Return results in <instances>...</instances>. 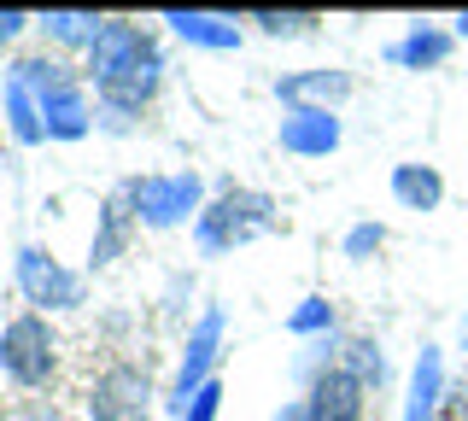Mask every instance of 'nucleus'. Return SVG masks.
I'll list each match as a JSON object with an SVG mask.
<instances>
[{
  "mask_svg": "<svg viewBox=\"0 0 468 421\" xmlns=\"http://www.w3.org/2000/svg\"><path fill=\"white\" fill-rule=\"evenodd\" d=\"M217 416H223V381H205L194 398H187L182 421H217Z\"/></svg>",
  "mask_w": 468,
  "mask_h": 421,
  "instance_id": "5701e85b",
  "label": "nucleus"
},
{
  "mask_svg": "<svg viewBox=\"0 0 468 421\" xmlns=\"http://www.w3.org/2000/svg\"><path fill=\"white\" fill-rule=\"evenodd\" d=\"M0 118H6V135L18 141V147H41V141H48L41 106H36V94H29L18 77H6V82H0Z\"/></svg>",
  "mask_w": 468,
  "mask_h": 421,
  "instance_id": "2eb2a0df",
  "label": "nucleus"
},
{
  "mask_svg": "<svg viewBox=\"0 0 468 421\" xmlns=\"http://www.w3.org/2000/svg\"><path fill=\"white\" fill-rule=\"evenodd\" d=\"M24 421H65V410H53V404H29Z\"/></svg>",
  "mask_w": 468,
  "mask_h": 421,
  "instance_id": "a878e982",
  "label": "nucleus"
},
{
  "mask_svg": "<svg viewBox=\"0 0 468 421\" xmlns=\"http://www.w3.org/2000/svg\"><path fill=\"white\" fill-rule=\"evenodd\" d=\"M29 24H36V18H29V12L6 6V12H0V47H12V41H18V36L29 30Z\"/></svg>",
  "mask_w": 468,
  "mask_h": 421,
  "instance_id": "b1692460",
  "label": "nucleus"
},
{
  "mask_svg": "<svg viewBox=\"0 0 468 421\" xmlns=\"http://www.w3.org/2000/svg\"><path fill=\"white\" fill-rule=\"evenodd\" d=\"M380 246H387V228H380V223H357V228L346 235V246H340V252L351 258V264H369V258L380 252Z\"/></svg>",
  "mask_w": 468,
  "mask_h": 421,
  "instance_id": "4be33fe9",
  "label": "nucleus"
},
{
  "mask_svg": "<svg viewBox=\"0 0 468 421\" xmlns=\"http://www.w3.org/2000/svg\"><path fill=\"white\" fill-rule=\"evenodd\" d=\"M439 392H445V357H439V345H421L416 363H410V386H404V421H433Z\"/></svg>",
  "mask_w": 468,
  "mask_h": 421,
  "instance_id": "4468645a",
  "label": "nucleus"
},
{
  "mask_svg": "<svg viewBox=\"0 0 468 421\" xmlns=\"http://www.w3.org/2000/svg\"><path fill=\"white\" fill-rule=\"evenodd\" d=\"M117 199H123V211H129L135 228L170 235V228H182V223H199L205 176L199 170H153V176H129Z\"/></svg>",
  "mask_w": 468,
  "mask_h": 421,
  "instance_id": "20e7f679",
  "label": "nucleus"
},
{
  "mask_svg": "<svg viewBox=\"0 0 468 421\" xmlns=\"http://www.w3.org/2000/svg\"><path fill=\"white\" fill-rule=\"evenodd\" d=\"M387 187L404 211H439L445 205V176H439L433 164H392Z\"/></svg>",
  "mask_w": 468,
  "mask_h": 421,
  "instance_id": "dca6fc26",
  "label": "nucleus"
},
{
  "mask_svg": "<svg viewBox=\"0 0 468 421\" xmlns=\"http://www.w3.org/2000/svg\"><path fill=\"white\" fill-rule=\"evenodd\" d=\"M275 228H282V205L263 187H217L194 223V246L199 258H234L240 246L275 235Z\"/></svg>",
  "mask_w": 468,
  "mask_h": 421,
  "instance_id": "7ed1b4c3",
  "label": "nucleus"
},
{
  "mask_svg": "<svg viewBox=\"0 0 468 421\" xmlns=\"http://www.w3.org/2000/svg\"><path fill=\"white\" fill-rule=\"evenodd\" d=\"M451 53H457V36L451 30H439V24H410V30L387 47V59L399 70H439Z\"/></svg>",
  "mask_w": 468,
  "mask_h": 421,
  "instance_id": "ddd939ff",
  "label": "nucleus"
},
{
  "mask_svg": "<svg viewBox=\"0 0 468 421\" xmlns=\"http://www.w3.org/2000/svg\"><path fill=\"white\" fill-rule=\"evenodd\" d=\"M153 374L141 363H112L88 386V421H153Z\"/></svg>",
  "mask_w": 468,
  "mask_h": 421,
  "instance_id": "6e6552de",
  "label": "nucleus"
},
{
  "mask_svg": "<svg viewBox=\"0 0 468 421\" xmlns=\"http://www.w3.org/2000/svg\"><path fill=\"white\" fill-rule=\"evenodd\" d=\"M100 24L106 18H94V12H70V6H58V12H41L36 18V30L53 41V47H94V36H100Z\"/></svg>",
  "mask_w": 468,
  "mask_h": 421,
  "instance_id": "a211bd4d",
  "label": "nucleus"
},
{
  "mask_svg": "<svg viewBox=\"0 0 468 421\" xmlns=\"http://www.w3.org/2000/svg\"><path fill=\"white\" fill-rule=\"evenodd\" d=\"M457 345H463V352H468V310L457 316Z\"/></svg>",
  "mask_w": 468,
  "mask_h": 421,
  "instance_id": "bb28decb",
  "label": "nucleus"
},
{
  "mask_svg": "<svg viewBox=\"0 0 468 421\" xmlns=\"http://www.w3.org/2000/svg\"><path fill=\"white\" fill-rule=\"evenodd\" d=\"M6 77H18L29 94H36L41 106V123H48V141H88L94 135V100H88V77L82 70H70L65 59H48V53H29L6 70Z\"/></svg>",
  "mask_w": 468,
  "mask_h": 421,
  "instance_id": "f03ea898",
  "label": "nucleus"
},
{
  "mask_svg": "<svg viewBox=\"0 0 468 421\" xmlns=\"http://www.w3.org/2000/svg\"><path fill=\"white\" fill-rule=\"evenodd\" d=\"M363 404H369V386H363L346 363L322 369L316 381H311V392H304V410H311V421H363Z\"/></svg>",
  "mask_w": 468,
  "mask_h": 421,
  "instance_id": "9d476101",
  "label": "nucleus"
},
{
  "mask_svg": "<svg viewBox=\"0 0 468 421\" xmlns=\"http://www.w3.org/2000/svg\"><path fill=\"white\" fill-rule=\"evenodd\" d=\"M340 363H346L351 374H357L363 386H387V352H380L375 340H346Z\"/></svg>",
  "mask_w": 468,
  "mask_h": 421,
  "instance_id": "aec40b11",
  "label": "nucleus"
},
{
  "mask_svg": "<svg viewBox=\"0 0 468 421\" xmlns=\"http://www.w3.org/2000/svg\"><path fill=\"white\" fill-rule=\"evenodd\" d=\"M223 333H229V316H223V304H205L199 310V322L187 328V345H182V363H176V381L165 392V410L182 421L187 410V398L205 386V381H217V357H223Z\"/></svg>",
  "mask_w": 468,
  "mask_h": 421,
  "instance_id": "0eeeda50",
  "label": "nucleus"
},
{
  "mask_svg": "<svg viewBox=\"0 0 468 421\" xmlns=\"http://www.w3.org/2000/svg\"><path fill=\"white\" fill-rule=\"evenodd\" d=\"M270 421H311V410H304V398H287L282 410H275Z\"/></svg>",
  "mask_w": 468,
  "mask_h": 421,
  "instance_id": "393cba45",
  "label": "nucleus"
},
{
  "mask_svg": "<svg viewBox=\"0 0 468 421\" xmlns=\"http://www.w3.org/2000/svg\"><path fill=\"white\" fill-rule=\"evenodd\" d=\"M246 24H258V30L275 36V41H299V36L316 30V12H275V6H258V12H246Z\"/></svg>",
  "mask_w": 468,
  "mask_h": 421,
  "instance_id": "6ab92c4d",
  "label": "nucleus"
},
{
  "mask_svg": "<svg viewBox=\"0 0 468 421\" xmlns=\"http://www.w3.org/2000/svg\"><path fill=\"white\" fill-rule=\"evenodd\" d=\"M0 374H6L12 386H24V392L53 386V374H58V333H53L48 316L24 310V316H12V322L0 328Z\"/></svg>",
  "mask_w": 468,
  "mask_h": 421,
  "instance_id": "39448f33",
  "label": "nucleus"
},
{
  "mask_svg": "<svg viewBox=\"0 0 468 421\" xmlns=\"http://www.w3.org/2000/svg\"><path fill=\"white\" fill-rule=\"evenodd\" d=\"M287 333H299V340H322V333H334V304L311 293V299H299L292 304V316H287Z\"/></svg>",
  "mask_w": 468,
  "mask_h": 421,
  "instance_id": "412c9836",
  "label": "nucleus"
},
{
  "mask_svg": "<svg viewBox=\"0 0 468 421\" xmlns=\"http://www.w3.org/2000/svg\"><path fill=\"white\" fill-rule=\"evenodd\" d=\"M457 41H468V12H457V30H451Z\"/></svg>",
  "mask_w": 468,
  "mask_h": 421,
  "instance_id": "cd10ccee",
  "label": "nucleus"
},
{
  "mask_svg": "<svg viewBox=\"0 0 468 421\" xmlns=\"http://www.w3.org/2000/svg\"><path fill=\"white\" fill-rule=\"evenodd\" d=\"M275 100H282V111H340L351 100V70H287V77H275Z\"/></svg>",
  "mask_w": 468,
  "mask_h": 421,
  "instance_id": "1a4fd4ad",
  "label": "nucleus"
},
{
  "mask_svg": "<svg viewBox=\"0 0 468 421\" xmlns=\"http://www.w3.org/2000/svg\"><path fill=\"white\" fill-rule=\"evenodd\" d=\"M12 281H18L24 304L36 316H53V310H82L88 304V275L58 264L48 246H18V258H12Z\"/></svg>",
  "mask_w": 468,
  "mask_h": 421,
  "instance_id": "423d86ee",
  "label": "nucleus"
},
{
  "mask_svg": "<svg viewBox=\"0 0 468 421\" xmlns=\"http://www.w3.org/2000/svg\"><path fill=\"white\" fill-rule=\"evenodd\" d=\"M82 77L94 82V106L106 118V129H129V118H141L165 89V47L141 24L106 18L94 47L82 53Z\"/></svg>",
  "mask_w": 468,
  "mask_h": 421,
  "instance_id": "f257e3e1",
  "label": "nucleus"
},
{
  "mask_svg": "<svg viewBox=\"0 0 468 421\" xmlns=\"http://www.w3.org/2000/svg\"><path fill=\"white\" fill-rule=\"evenodd\" d=\"M170 36L187 41V47H205V53H234L240 47V24L229 12H199V6H170L165 12Z\"/></svg>",
  "mask_w": 468,
  "mask_h": 421,
  "instance_id": "f8f14e48",
  "label": "nucleus"
},
{
  "mask_svg": "<svg viewBox=\"0 0 468 421\" xmlns=\"http://www.w3.org/2000/svg\"><path fill=\"white\" fill-rule=\"evenodd\" d=\"M340 111H282V129H275V141H282V153L292 158H328L340 147Z\"/></svg>",
  "mask_w": 468,
  "mask_h": 421,
  "instance_id": "9b49d317",
  "label": "nucleus"
},
{
  "mask_svg": "<svg viewBox=\"0 0 468 421\" xmlns=\"http://www.w3.org/2000/svg\"><path fill=\"white\" fill-rule=\"evenodd\" d=\"M129 211H123V199H106L100 205V223H94V246H88V269H106L123 258V246H129Z\"/></svg>",
  "mask_w": 468,
  "mask_h": 421,
  "instance_id": "f3484780",
  "label": "nucleus"
}]
</instances>
